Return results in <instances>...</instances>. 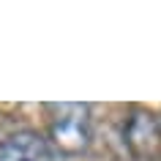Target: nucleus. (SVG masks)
I'll return each instance as SVG.
<instances>
[{
	"label": "nucleus",
	"mask_w": 161,
	"mask_h": 161,
	"mask_svg": "<svg viewBox=\"0 0 161 161\" xmlns=\"http://www.w3.org/2000/svg\"><path fill=\"white\" fill-rule=\"evenodd\" d=\"M49 139L55 150L76 156L90 145V107L87 104H49Z\"/></svg>",
	"instance_id": "f257e3e1"
},
{
	"label": "nucleus",
	"mask_w": 161,
	"mask_h": 161,
	"mask_svg": "<svg viewBox=\"0 0 161 161\" xmlns=\"http://www.w3.org/2000/svg\"><path fill=\"white\" fill-rule=\"evenodd\" d=\"M0 161H58V150L38 131H17L0 142Z\"/></svg>",
	"instance_id": "f03ea898"
},
{
	"label": "nucleus",
	"mask_w": 161,
	"mask_h": 161,
	"mask_svg": "<svg viewBox=\"0 0 161 161\" xmlns=\"http://www.w3.org/2000/svg\"><path fill=\"white\" fill-rule=\"evenodd\" d=\"M126 145L136 158L153 161L161 158V126L150 112H134L126 123Z\"/></svg>",
	"instance_id": "7ed1b4c3"
}]
</instances>
